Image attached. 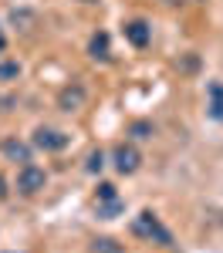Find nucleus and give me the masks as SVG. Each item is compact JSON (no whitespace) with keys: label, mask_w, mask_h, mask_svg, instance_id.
Returning <instances> with one entry per match:
<instances>
[{"label":"nucleus","mask_w":223,"mask_h":253,"mask_svg":"<svg viewBox=\"0 0 223 253\" xmlns=\"http://www.w3.org/2000/svg\"><path fill=\"white\" fill-rule=\"evenodd\" d=\"M132 233L142 236V240H156V243H162V247H169V243H173V233L159 223V216L149 213V210L132 219Z\"/></svg>","instance_id":"nucleus-1"},{"label":"nucleus","mask_w":223,"mask_h":253,"mask_svg":"<svg viewBox=\"0 0 223 253\" xmlns=\"http://www.w3.org/2000/svg\"><path fill=\"white\" fill-rule=\"evenodd\" d=\"M44 186H47V172L38 169V166H31V162H24L20 172H17V189L24 196H34V193H41Z\"/></svg>","instance_id":"nucleus-2"},{"label":"nucleus","mask_w":223,"mask_h":253,"mask_svg":"<svg viewBox=\"0 0 223 253\" xmlns=\"http://www.w3.org/2000/svg\"><path fill=\"white\" fill-rule=\"evenodd\" d=\"M112 159H115V169H119L122 175H132L135 169H139V162H142V156H139L135 145H119Z\"/></svg>","instance_id":"nucleus-3"},{"label":"nucleus","mask_w":223,"mask_h":253,"mask_svg":"<svg viewBox=\"0 0 223 253\" xmlns=\"http://www.w3.org/2000/svg\"><path fill=\"white\" fill-rule=\"evenodd\" d=\"M34 145L44 149V152H61L68 145V135L64 132H54V128H38L34 132Z\"/></svg>","instance_id":"nucleus-4"},{"label":"nucleus","mask_w":223,"mask_h":253,"mask_svg":"<svg viewBox=\"0 0 223 253\" xmlns=\"http://www.w3.org/2000/svg\"><path fill=\"white\" fill-rule=\"evenodd\" d=\"M125 38H129L132 47H145L149 38H152V31H149L145 20H129V24H125Z\"/></svg>","instance_id":"nucleus-5"},{"label":"nucleus","mask_w":223,"mask_h":253,"mask_svg":"<svg viewBox=\"0 0 223 253\" xmlns=\"http://www.w3.org/2000/svg\"><path fill=\"white\" fill-rule=\"evenodd\" d=\"M0 149H3V156L14 159V162H31V149H27L24 142H17V138H7Z\"/></svg>","instance_id":"nucleus-6"},{"label":"nucleus","mask_w":223,"mask_h":253,"mask_svg":"<svg viewBox=\"0 0 223 253\" xmlns=\"http://www.w3.org/2000/svg\"><path fill=\"white\" fill-rule=\"evenodd\" d=\"M81 101H85V91H81L78 84H75V88H64V91H61V98H58V105L64 108V112H75Z\"/></svg>","instance_id":"nucleus-7"},{"label":"nucleus","mask_w":223,"mask_h":253,"mask_svg":"<svg viewBox=\"0 0 223 253\" xmlns=\"http://www.w3.org/2000/svg\"><path fill=\"white\" fill-rule=\"evenodd\" d=\"M210 115L223 125V84H213L210 88Z\"/></svg>","instance_id":"nucleus-8"},{"label":"nucleus","mask_w":223,"mask_h":253,"mask_svg":"<svg viewBox=\"0 0 223 253\" xmlns=\"http://www.w3.org/2000/svg\"><path fill=\"white\" fill-rule=\"evenodd\" d=\"M91 58H101V61L108 58V34H105V31L91 38Z\"/></svg>","instance_id":"nucleus-9"},{"label":"nucleus","mask_w":223,"mask_h":253,"mask_svg":"<svg viewBox=\"0 0 223 253\" xmlns=\"http://www.w3.org/2000/svg\"><path fill=\"white\" fill-rule=\"evenodd\" d=\"M122 210L119 199H105V203H98V216H105V219H112V216Z\"/></svg>","instance_id":"nucleus-10"},{"label":"nucleus","mask_w":223,"mask_h":253,"mask_svg":"<svg viewBox=\"0 0 223 253\" xmlns=\"http://www.w3.org/2000/svg\"><path fill=\"white\" fill-rule=\"evenodd\" d=\"M17 75H20V64H14V61L0 64V81H10V78H17Z\"/></svg>","instance_id":"nucleus-11"},{"label":"nucleus","mask_w":223,"mask_h":253,"mask_svg":"<svg viewBox=\"0 0 223 253\" xmlns=\"http://www.w3.org/2000/svg\"><path fill=\"white\" fill-rule=\"evenodd\" d=\"M105 199H119V196H115V186H108V182L98 186V203H105Z\"/></svg>","instance_id":"nucleus-12"},{"label":"nucleus","mask_w":223,"mask_h":253,"mask_svg":"<svg viewBox=\"0 0 223 253\" xmlns=\"http://www.w3.org/2000/svg\"><path fill=\"white\" fill-rule=\"evenodd\" d=\"M101 166H105V159H101V152H91V156H88V172H98Z\"/></svg>","instance_id":"nucleus-13"},{"label":"nucleus","mask_w":223,"mask_h":253,"mask_svg":"<svg viewBox=\"0 0 223 253\" xmlns=\"http://www.w3.org/2000/svg\"><path fill=\"white\" fill-rule=\"evenodd\" d=\"M95 250H98V253H122L119 247H112V240H98V243H95Z\"/></svg>","instance_id":"nucleus-14"},{"label":"nucleus","mask_w":223,"mask_h":253,"mask_svg":"<svg viewBox=\"0 0 223 253\" xmlns=\"http://www.w3.org/2000/svg\"><path fill=\"white\" fill-rule=\"evenodd\" d=\"M149 132H152L149 125H135V128H132V135H135V138H149Z\"/></svg>","instance_id":"nucleus-15"},{"label":"nucleus","mask_w":223,"mask_h":253,"mask_svg":"<svg viewBox=\"0 0 223 253\" xmlns=\"http://www.w3.org/2000/svg\"><path fill=\"white\" fill-rule=\"evenodd\" d=\"M3 196H7V186H3V179H0V199H3Z\"/></svg>","instance_id":"nucleus-16"},{"label":"nucleus","mask_w":223,"mask_h":253,"mask_svg":"<svg viewBox=\"0 0 223 253\" xmlns=\"http://www.w3.org/2000/svg\"><path fill=\"white\" fill-rule=\"evenodd\" d=\"M169 3H196V0H169Z\"/></svg>","instance_id":"nucleus-17"}]
</instances>
